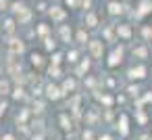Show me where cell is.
<instances>
[{"instance_id": "6da1fadb", "label": "cell", "mask_w": 152, "mask_h": 140, "mask_svg": "<svg viewBox=\"0 0 152 140\" xmlns=\"http://www.w3.org/2000/svg\"><path fill=\"white\" fill-rule=\"evenodd\" d=\"M123 61H125V48L117 44V46L108 52V57H106V67H108V69H115V67H119Z\"/></svg>"}, {"instance_id": "7a4b0ae2", "label": "cell", "mask_w": 152, "mask_h": 140, "mask_svg": "<svg viewBox=\"0 0 152 140\" xmlns=\"http://www.w3.org/2000/svg\"><path fill=\"white\" fill-rule=\"evenodd\" d=\"M86 46H88V55H90L92 61H100V59H104V42H102V40L94 38V40H90Z\"/></svg>"}, {"instance_id": "3957f363", "label": "cell", "mask_w": 152, "mask_h": 140, "mask_svg": "<svg viewBox=\"0 0 152 140\" xmlns=\"http://www.w3.org/2000/svg\"><path fill=\"white\" fill-rule=\"evenodd\" d=\"M127 15L131 19H144V17L152 15V0H140L137 7H135V11H129Z\"/></svg>"}, {"instance_id": "277c9868", "label": "cell", "mask_w": 152, "mask_h": 140, "mask_svg": "<svg viewBox=\"0 0 152 140\" xmlns=\"http://www.w3.org/2000/svg\"><path fill=\"white\" fill-rule=\"evenodd\" d=\"M146 77H148V67L144 63L133 65V67L127 69V80L129 82H140V80H146Z\"/></svg>"}, {"instance_id": "5b68a950", "label": "cell", "mask_w": 152, "mask_h": 140, "mask_svg": "<svg viewBox=\"0 0 152 140\" xmlns=\"http://www.w3.org/2000/svg\"><path fill=\"white\" fill-rule=\"evenodd\" d=\"M115 36H117V40L129 42V40L133 38V27H131V23H119V25H115Z\"/></svg>"}, {"instance_id": "8992f818", "label": "cell", "mask_w": 152, "mask_h": 140, "mask_svg": "<svg viewBox=\"0 0 152 140\" xmlns=\"http://www.w3.org/2000/svg\"><path fill=\"white\" fill-rule=\"evenodd\" d=\"M44 96H46L48 100H61V98H65L61 86H56L54 82H48V84L44 86Z\"/></svg>"}, {"instance_id": "52a82bcc", "label": "cell", "mask_w": 152, "mask_h": 140, "mask_svg": "<svg viewBox=\"0 0 152 140\" xmlns=\"http://www.w3.org/2000/svg\"><path fill=\"white\" fill-rule=\"evenodd\" d=\"M77 88H79V82H77V77H75V75L65 77V80H63V84H61L63 96H67V94H75V92H77Z\"/></svg>"}, {"instance_id": "ba28073f", "label": "cell", "mask_w": 152, "mask_h": 140, "mask_svg": "<svg viewBox=\"0 0 152 140\" xmlns=\"http://www.w3.org/2000/svg\"><path fill=\"white\" fill-rule=\"evenodd\" d=\"M83 121H86L88 127H94V125H98V123L102 121V113H100L98 109H88V111L83 113Z\"/></svg>"}, {"instance_id": "9c48e42d", "label": "cell", "mask_w": 152, "mask_h": 140, "mask_svg": "<svg viewBox=\"0 0 152 140\" xmlns=\"http://www.w3.org/2000/svg\"><path fill=\"white\" fill-rule=\"evenodd\" d=\"M90 71H92V59L90 57H83L79 61V65L75 67V77H86Z\"/></svg>"}, {"instance_id": "30bf717a", "label": "cell", "mask_w": 152, "mask_h": 140, "mask_svg": "<svg viewBox=\"0 0 152 140\" xmlns=\"http://www.w3.org/2000/svg\"><path fill=\"white\" fill-rule=\"evenodd\" d=\"M83 27H90V29H96L98 25H100V17H98V13L92 9V11H86V15H83Z\"/></svg>"}, {"instance_id": "8fae6325", "label": "cell", "mask_w": 152, "mask_h": 140, "mask_svg": "<svg viewBox=\"0 0 152 140\" xmlns=\"http://www.w3.org/2000/svg\"><path fill=\"white\" fill-rule=\"evenodd\" d=\"M9 52H11V57L23 55L25 52V42L23 40H17V38H11L9 40Z\"/></svg>"}, {"instance_id": "7c38bea8", "label": "cell", "mask_w": 152, "mask_h": 140, "mask_svg": "<svg viewBox=\"0 0 152 140\" xmlns=\"http://www.w3.org/2000/svg\"><path fill=\"white\" fill-rule=\"evenodd\" d=\"M48 15H50V19H52V23H63L65 19H67V11L63 9V7H50V11H48Z\"/></svg>"}, {"instance_id": "4fadbf2b", "label": "cell", "mask_w": 152, "mask_h": 140, "mask_svg": "<svg viewBox=\"0 0 152 140\" xmlns=\"http://www.w3.org/2000/svg\"><path fill=\"white\" fill-rule=\"evenodd\" d=\"M117 130H119V136H127L129 134V115L127 113H121L119 119H117Z\"/></svg>"}, {"instance_id": "5bb4252c", "label": "cell", "mask_w": 152, "mask_h": 140, "mask_svg": "<svg viewBox=\"0 0 152 140\" xmlns=\"http://www.w3.org/2000/svg\"><path fill=\"white\" fill-rule=\"evenodd\" d=\"M131 55H133V59H140V61H146V59L150 57V48H148V44H137V46H133V50H131Z\"/></svg>"}, {"instance_id": "9a60e30c", "label": "cell", "mask_w": 152, "mask_h": 140, "mask_svg": "<svg viewBox=\"0 0 152 140\" xmlns=\"http://www.w3.org/2000/svg\"><path fill=\"white\" fill-rule=\"evenodd\" d=\"M58 36H61V40L63 42H73V32H71V27L69 25H65V23H61L58 25Z\"/></svg>"}, {"instance_id": "2e32d148", "label": "cell", "mask_w": 152, "mask_h": 140, "mask_svg": "<svg viewBox=\"0 0 152 140\" xmlns=\"http://www.w3.org/2000/svg\"><path fill=\"white\" fill-rule=\"evenodd\" d=\"M96 98H98V102L102 105V109H113V102H115V96H113V94L102 92V94H98Z\"/></svg>"}, {"instance_id": "e0dca14e", "label": "cell", "mask_w": 152, "mask_h": 140, "mask_svg": "<svg viewBox=\"0 0 152 140\" xmlns=\"http://www.w3.org/2000/svg\"><path fill=\"white\" fill-rule=\"evenodd\" d=\"M77 44H88L90 42V36H88V32H86V27H77V32H75V38H73Z\"/></svg>"}, {"instance_id": "ac0fdd59", "label": "cell", "mask_w": 152, "mask_h": 140, "mask_svg": "<svg viewBox=\"0 0 152 140\" xmlns=\"http://www.w3.org/2000/svg\"><path fill=\"white\" fill-rule=\"evenodd\" d=\"M58 125H61V130H73V119L69 117V113L58 115Z\"/></svg>"}, {"instance_id": "d6986e66", "label": "cell", "mask_w": 152, "mask_h": 140, "mask_svg": "<svg viewBox=\"0 0 152 140\" xmlns=\"http://www.w3.org/2000/svg\"><path fill=\"white\" fill-rule=\"evenodd\" d=\"M50 34H52V29H50V25H48V23H38V25H36V36H40L42 40H44V38H48Z\"/></svg>"}, {"instance_id": "ffe728a7", "label": "cell", "mask_w": 152, "mask_h": 140, "mask_svg": "<svg viewBox=\"0 0 152 140\" xmlns=\"http://www.w3.org/2000/svg\"><path fill=\"white\" fill-rule=\"evenodd\" d=\"M29 63H31L36 69H40V67H44V65H46V59H44L40 52H31V55H29Z\"/></svg>"}, {"instance_id": "44dd1931", "label": "cell", "mask_w": 152, "mask_h": 140, "mask_svg": "<svg viewBox=\"0 0 152 140\" xmlns=\"http://www.w3.org/2000/svg\"><path fill=\"white\" fill-rule=\"evenodd\" d=\"M31 15H34V13H31V9H25V11H21V13L15 17V21H17L19 25H23V23L31 21Z\"/></svg>"}, {"instance_id": "7402d4cb", "label": "cell", "mask_w": 152, "mask_h": 140, "mask_svg": "<svg viewBox=\"0 0 152 140\" xmlns=\"http://www.w3.org/2000/svg\"><path fill=\"white\" fill-rule=\"evenodd\" d=\"M15 23H17V21L9 17V19H4V21H2V25H0V29H2L4 34H9V36H11V34L15 32Z\"/></svg>"}, {"instance_id": "603a6c76", "label": "cell", "mask_w": 152, "mask_h": 140, "mask_svg": "<svg viewBox=\"0 0 152 140\" xmlns=\"http://www.w3.org/2000/svg\"><path fill=\"white\" fill-rule=\"evenodd\" d=\"M125 92H127V96H131V98H137V96L142 94V86H140V84H133V82H131V84L127 86V90H125Z\"/></svg>"}, {"instance_id": "cb8c5ba5", "label": "cell", "mask_w": 152, "mask_h": 140, "mask_svg": "<svg viewBox=\"0 0 152 140\" xmlns=\"http://www.w3.org/2000/svg\"><path fill=\"white\" fill-rule=\"evenodd\" d=\"M142 40H144V44H150L152 42V25H142Z\"/></svg>"}, {"instance_id": "d4e9b609", "label": "cell", "mask_w": 152, "mask_h": 140, "mask_svg": "<svg viewBox=\"0 0 152 140\" xmlns=\"http://www.w3.org/2000/svg\"><path fill=\"white\" fill-rule=\"evenodd\" d=\"M42 42H44V48H46L48 52H54V50H56V46H58V42H56V40H54L52 36H48V38H44Z\"/></svg>"}, {"instance_id": "484cf974", "label": "cell", "mask_w": 152, "mask_h": 140, "mask_svg": "<svg viewBox=\"0 0 152 140\" xmlns=\"http://www.w3.org/2000/svg\"><path fill=\"white\" fill-rule=\"evenodd\" d=\"M135 121H137L140 125H146V123H148V113H146V109H135Z\"/></svg>"}, {"instance_id": "4316f807", "label": "cell", "mask_w": 152, "mask_h": 140, "mask_svg": "<svg viewBox=\"0 0 152 140\" xmlns=\"http://www.w3.org/2000/svg\"><path fill=\"white\" fill-rule=\"evenodd\" d=\"M102 36H104V40H108V42H119V40H117V36H115V25H108V27L104 29V34H102ZM104 40H102V42H104Z\"/></svg>"}, {"instance_id": "83f0119b", "label": "cell", "mask_w": 152, "mask_h": 140, "mask_svg": "<svg viewBox=\"0 0 152 140\" xmlns=\"http://www.w3.org/2000/svg\"><path fill=\"white\" fill-rule=\"evenodd\" d=\"M11 82L9 80H0V96H9L11 94Z\"/></svg>"}, {"instance_id": "f1b7e54d", "label": "cell", "mask_w": 152, "mask_h": 140, "mask_svg": "<svg viewBox=\"0 0 152 140\" xmlns=\"http://www.w3.org/2000/svg\"><path fill=\"white\" fill-rule=\"evenodd\" d=\"M67 63H71V65H75L77 61H79V50H75V48H71V50H67Z\"/></svg>"}, {"instance_id": "f546056e", "label": "cell", "mask_w": 152, "mask_h": 140, "mask_svg": "<svg viewBox=\"0 0 152 140\" xmlns=\"http://www.w3.org/2000/svg\"><path fill=\"white\" fill-rule=\"evenodd\" d=\"M11 96H13L15 100H23V98H25V88H23V86L13 88V90H11Z\"/></svg>"}, {"instance_id": "4dcf8cb0", "label": "cell", "mask_w": 152, "mask_h": 140, "mask_svg": "<svg viewBox=\"0 0 152 140\" xmlns=\"http://www.w3.org/2000/svg\"><path fill=\"white\" fill-rule=\"evenodd\" d=\"M46 111V102L44 100H34V109H31V113L34 115H42Z\"/></svg>"}, {"instance_id": "1f68e13d", "label": "cell", "mask_w": 152, "mask_h": 140, "mask_svg": "<svg viewBox=\"0 0 152 140\" xmlns=\"http://www.w3.org/2000/svg\"><path fill=\"white\" fill-rule=\"evenodd\" d=\"M63 57H65L63 52H56V50H54V52H52V57H50V65H54V67H61V63H63Z\"/></svg>"}, {"instance_id": "d6a6232c", "label": "cell", "mask_w": 152, "mask_h": 140, "mask_svg": "<svg viewBox=\"0 0 152 140\" xmlns=\"http://www.w3.org/2000/svg\"><path fill=\"white\" fill-rule=\"evenodd\" d=\"M94 0H77V9H83V11H92L94 7Z\"/></svg>"}, {"instance_id": "836d02e7", "label": "cell", "mask_w": 152, "mask_h": 140, "mask_svg": "<svg viewBox=\"0 0 152 140\" xmlns=\"http://www.w3.org/2000/svg\"><path fill=\"white\" fill-rule=\"evenodd\" d=\"M48 75H50L52 80H61V77H63V75H61V67L50 65V67H48Z\"/></svg>"}, {"instance_id": "e575fe53", "label": "cell", "mask_w": 152, "mask_h": 140, "mask_svg": "<svg viewBox=\"0 0 152 140\" xmlns=\"http://www.w3.org/2000/svg\"><path fill=\"white\" fill-rule=\"evenodd\" d=\"M25 9H27V7H25L23 2H15V4H11V11H13V15H15V17H17L21 11H25Z\"/></svg>"}, {"instance_id": "d590c367", "label": "cell", "mask_w": 152, "mask_h": 140, "mask_svg": "<svg viewBox=\"0 0 152 140\" xmlns=\"http://www.w3.org/2000/svg\"><path fill=\"white\" fill-rule=\"evenodd\" d=\"M81 140H96V138H94V132H92V127H86V130H81Z\"/></svg>"}, {"instance_id": "8d00e7d4", "label": "cell", "mask_w": 152, "mask_h": 140, "mask_svg": "<svg viewBox=\"0 0 152 140\" xmlns=\"http://www.w3.org/2000/svg\"><path fill=\"white\" fill-rule=\"evenodd\" d=\"M0 140H17V136L13 132H4L2 136H0Z\"/></svg>"}, {"instance_id": "74e56055", "label": "cell", "mask_w": 152, "mask_h": 140, "mask_svg": "<svg viewBox=\"0 0 152 140\" xmlns=\"http://www.w3.org/2000/svg\"><path fill=\"white\" fill-rule=\"evenodd\" d=\"M48 140H61V134L58 132H50L48 134Z\"/></svg>"}, {"instance_id": "f35d334b", "label": "cell", "mask_w": 152, "mask_h": 140, "mask_svg": "<svg viewBox=\"0 0 152 140\" xmlns=\"http://www.w3.org/2000/svg\"><path fill=\"white\" fill-rule=\"evenodd\" d=\"M0 11H9V0H0Z\"/></svg>"}, {"instance_id": "ab89813d", "label": "cell", "mask_w": 152, "mask_h": 140, "mask_svg": "<svg viewBox=\"0 0 152 140\" xmlns=\"http://www.w3.org/2000/svg\"><path fill=\"white\" fill-rule=\"evenodd\" d=\"M65 4L71 7V9H77V0H65Z\"/></svg>"}, {"instance_id": "60d3db41", "label": "cell", "mask_w": 152, "mask_h": 140, "mask_svg": "<svg viewBox=\"0 0 152 140\" xmlns=\"http://www.w3.org/2000/svg\"><path fill=\"white\" fill-rule=\"evenodd\" d=\"M38 13H44L46 11V2H38V9H36Z\"/></svg>"}, {"instance_id": "b9f144b4", "label": "cell", "mask_w": 152, "mask_h": 140, "mask_svg": "<svg viewBox=\"0 0 152 140\" xmlns=\"http://www.w3.org/2000/svg\"><path fill=\"white\" fill-rule=\"evenodd\" d=\"M106 86L113 88V86H115V77H106Z\"/></svg>"}, {"instance_id": "7bdbcfd3", "label": "cell", "mask_w": 152, "mask_h": 140, "mask_svg": "<svg viewBox=\"0 0 152 140\" xmlns=\"http://www.w3.org/2000/svg\"><path fill=\"white\" fill-rule=\"evenodd\" d=\"M137 140H152V134H142Z\"/></svg>"}, {"instance_id": "ee69618b", "label": "cell", "mask_w": 152, "mask_h": 140, "mask_svg": "<svg viewBox=\"0 0 152 140\" xmlns=\"http://www.w3.org/2000/svg\"><path fill=\"white\" fill-rule=\"evenodd\" d=\"M98 140H113V136H110V134H102Z\"/></svg>"}, {"instance_id": "f6af8a7d", "label": "cell", "mask_w": 152, "mask_h": 140, "mask_svg": "<svg viewBox=\"0 0 152 140\" xmlns=\"http://www.w3.org/2000/svg\"><path fill=\"white\" fill-rule=\"evenodd\" d=\"M34 140H44V136H42V134H36V136H34Z\"/></svg>"}, {"instance_id": "bcb514c9", "label": "cell", "mask_w": 152, "mask_h": 140, "mask_svg": "<svg viewBox=\"0 0 152 140\" xmlns=\"http://www.w3.org/2000/svg\"><path fill=\"white\" fill-rule=\"evenodd\" d=\"M121 2H127V0H121Z\"/></svg>"}]
</instances>
